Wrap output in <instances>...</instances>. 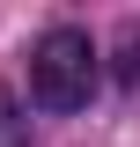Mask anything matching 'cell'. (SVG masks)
<instances>
[{
    "instance_id": "2",
    "label": "cell",
    "mask_w": 140,
    "mask_h": 147,
    "mask_svg": "<svg viewBox=\"0 0 140 147\" xmlns=\"http://www.w3.org/2000/svg\"><path fill=\"white\" fill-rule=\"evenodd\" d=\"M111 74H118V88H133L140 96V15L118 30V52H111Z\"/></svg>"
},
{
    "instance_id": "1",
    "label": "cell",
    "mask_w": 140,
    "mask_h": 147,
    "mask_svg": "<svg viewBox=\"0 0 140 147\" xmlns=\"http://www.w3.org/2000/svg\"><path fill=\"white\" fill-rule=\"evenodd\" d=\"M30 96L44 110H81L96 96V44L74 22H52V30L30 44Z\"/></svg>"
},
{
    "instance_id": "3",
    "label": "cell",
    "mask_w": 140,
    "mask_h": 147,
    "mask_svg": "<svg viewBox=\"0 0 140 147\" xmlns=\"http://www.w3.org/2000/svg\"><path fill=\"white\" fill-rule=\"evenodd\" d=\"M0 147H30V110H22L15 81H0Z\"/></svg>"
}]
</instances>
